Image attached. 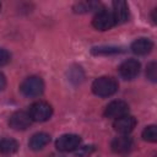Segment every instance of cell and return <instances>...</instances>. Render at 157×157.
Returning a JSON list of instances; mask_svg holds the SVG:
<instances>
[{
  "instance_id": "cell-2",
  "label": "cell",
  "mask_w": 157,
  "mask_h": 157,
  "mask_svg": "<svg viewBox=\"0 0 157 157\" xmlns=\"http://www.w3.org/2000/svg\"><path fill=\"white\" fill-rule=\"evenodd\" d=\"M20 90H21L22 94L28 98L38 97L44 91V82L38 76H29L21 83Z\"/></svg>"
},
{
  "instance_id": "cell-21",
  "label": "cell",
  "mask_w": 157,
  "mask_h": 157,
  "mask_svg": "<svg viewBox=\"0 0 157 157\" xmlns=\"http://www.w3.org/2000/svg\"><path fill=\"white\" fill-rule=\"evenodd\" d=\"M5 85H6V78H5L4 74L0 72V91H2L5 88Z\"/></svg>"
},
{
  "instance_id": "cell-18",
  "label": "cell",
  "mask_w": 157,
  "mask_h": 157,
  "mask_svg": "<svg viewBox=\"0 0 157 157\" xmlns=\"http://www.w3.org/2000/svg\"><path fill=\"white\" fill-rule=\"evenodd\" d=\"M119 48L114 47H99V48H93L92 53L93 54H110V53H118Z\"/></svg>"
},
{
  "instance_id": "cell-9",
  "label": "cell",
  "mask_w": 157,
  "mask_h": 157,
  "mask_svg": "<svg viewBox=\"0 0 157 157\" xmlns=\"http://www.w3.org/2000/svg\"><path fill=\"white\" fill-rule=\"evenodd\" d=\"M135 125H136V119L134 117L129 115V114L128 115H124L121 118L115 119V121L113 124L115 131H118V132H120L123 135L129 134L130 131H132L134 128H135Z\"/></svg>"
},
{
  "instance_id": "cell-17",
  "label": "cell",
  "mask_w": 157,
  "mask_h": 157,
  "mask_svg": "<svg viewBox=\"0 0 157 157\" xmlns=\"http://www.w3.org/2000/svg\"><path fill=\"white\" fill-rule=\"evenodd\" d=\"M146 75H147V77H148L151 81L156 82V80H157V64H156L155 61H152V63H150V64L147 65Z\"/></svg>"
},
{
  "instance_id": "cell-20",
  "label": "cell",
  "mask_w": 157,
  "mask_h": 157,
  "mask_svg": "<svg viewBox=\"0 0 157 157\" xmlns=\"http://www.w3.org/2000/svg\"><path fill=\"white\" fill-rule=\"evenodd\" d=\"M10 61V53L6 49L0 48V66L6 65Z\"/></svg>"
},
{
  "instance_id": "cell-11",
  "label": "cell",
  "mask_w": 157,
  "mask_h": 157,
  "mask_svg": "<svg viewBox=\"0 0 157 157\" xmlns=\"http://www.w3.org/2000/svg\"><path fill=\"white\" fill-rule=\"evenodd\" d=\"M112 12L117 23H123L129 20V7L125 1H121V0L114 1Z\"/></svg>"
},
{
  "instance_id": "cell-12",
  "label": "cell",
  "mask_w": 157,
  "mask_h": 157,
  "mask_svg": "<svg viewBox=\"0 0 157 157\" xmlns=\"http://www.w3.org/2000/svg\"><path fill=\"white\" fill-rule=\"evenodd\" d=\"M153 48V43L148 38H139L132 42L131 44V50L132 53L137 55H146L148 54Z\"/></svg>"
},
{
  "instance_id": "cell-6",
  "label": "cell",
  "mask_w": 157,
  "mask_h": 157,
  "mask_svg": "<svg viewBox=\"0 0 157 157\" xmlns=\"http://www.w3.org/2000/svg\"><path fill=\"white\" fill-rule=\"evenodd\" d=\"M128 113H129V105L124 101H113L104 109V115L114 120L124 115H128Z\"/></svg>"
},
{
  "instance_id": "cell-8",
  "label": "cell",
  "mask_w": 157,
  "mask_h": 157,
  "mask_svg": "<svg viewBox=\"0 0 157 157\" xmlns=\"http://www.w3.org/2000/svg\"><path fill=\"white\" fill-rule=\"evenodd\" d=\"M140 72V63L135 59L125 60L119 66V74L125 80H132L135 78Z\"/></svg>"
},
{
  "instance_id": "cell-15",
  "label": "cell",
  "mask_w": 157,
  "mask_h": 157,
  "mask_svg": "<svg viewBox=\"0 0 157 157\" xmlns=\"http://www.w3.org/2000/svg\"><path fill=\"white\" fill-rule=\"evenodd\" d=\"M101 6L99 2H94V1H86V2H78L75 5V11L76 12H90L93 10H98V7Z\"/></svg>"
},
{
  "instance_id": "cell-14",
  "label": "cell",
  "mask_w": 157,
  "mask_h": 157,
  "mask_svg": "<svg viewBox=\"0 0 157 157\" xmlns=\"http://www.w3.org/2000/svg\"><path fill=\"white\" fill-rule=\"evenodd\" d=\"M18 150V142L10 137L0 139V152L1 153H13Z\"/></svg>"
},
{
  "instance_id": "cell-7",
  "label": "cell",
  "mask_w": 157,
  "mask_h": 157,
  "mask_svg": "<svg viewBox=\"0 0 157 157\" xmlns=\"http://www.w3.org/2000/svg\"><path fill=\"white\" fill-rule=\"evenodd\" d=\"M31 123H32V119L29 114L23 110L15 112L9 119V125L13 130H26L27 128H29Z\"/></svg>"
},
{
  "instance_id": "cell-1",
  "label": "cell",
  "mask_w": 157,
  "mask_h": 157,
  "mask_svg": "<svg viewBox=\"0 0 157 157\" xmlns=\"http://www.w3.org/2000/svg\"><path fill=\"white\" fill-rule=\"evenodd\" d=\"M92 91L96 96L99 97H109L118 91V82L114 77L102 76L93 81Z\"/></svg>"
},
{
  "instance_id": "cell-16",
  "label": "cell",
  "mask_w": 157,
  "mask_h": 157,
  "mask_svg": "<svg viewBox=\"0 0 157 157\" xmlns=\"http://www.w3.org/2000/svg\"><path fill=\"white\" fill-rule=\"evenodd\" d=\"M142 137L144 140L148 142H156L157 141V129L155 125H148L142 131Z\"/></svg>"
},
{
  "instance_id": "cell-13",
  "label": "cell",
  "mask_w": 157,
  "mask_h": 157,
  "mask_svg": "<svg viewBox=\"0 0 157 157\" xmlns=\"http://www.w3.org/2000/svg\"><path fill=\"white\" fill-rule=\"evenodd\" d=\"M49 141H50V136L47 132H37L31 137L28 145L33 151H39L44 146H47Z\"/></svg>"
},
{
  "instance_id": "cell-4",
  "label": "cell",
  "mask_w": 157,
  "mask_h": 157,
  "mask_svg": "<svg viewBox=\"0 0 157 157\" xmlns=\"http://www.w3.org/2000/svg\"><path fill=\"white\" fill-rule=\"evenodd\" d=\"M32 120L36 121H45L53 114V108L47 102H36L29 107L28 112Z\"/></svg>"
},
{
  "instance_id": "cell-22",
  "label": "cell",
  "mask_w": 157,
  "mask_h": 157,
  "mask_svg": "<svg viewBox=\"0 0 157 157\" xmlns=\"http://www.w3.org/2000/svg\"><path fill=\"white\" fill-rule=\"evenodd\" d=\"M0 9H1V5H0Z\"/></svg>"
},
{
  "instance_id": "cell-10",
  "label": "cell",
  "mask_w": 157,
  "mask_h": 157,
  "mask_svg": "<svg viewBox=\"0 0 157 157\" xmlns=\"http://www.w3.org/2000/svg\"><path fill=\"white\" fill-rule=\"evenodd\" d=\"M110 146H112V150L117 153H126L134 147V141L131 137L126 135H121V136L115 137L112 141Z\"/></svg>"
},
{
  "instance_id": "cell-19",
  "label": "cell",
  "mask_w": 157,
  "mask_h": 157,
  "mask_svg": "<svg viewBox=\"0 0 157 157\" xmlns=\"http://www.w3.org/2000/svg\"><path fill=\"white\" fill-rule=\"evenodd\" d=\"M93 151H94V146H92V145L91 146H83L76 151V155L80 157H88Z\"/></svg>"
},
{
  "instance_id": "cell-5",
  "label": "cell",
  "mask_w": 157,
  "mask_h": 157,
  "mask_svg": "<svg viewBox=\"0 0 157 157\" xmlns=\"http://www.w3.org/2000/svg\"><path fill=\"white\" fill-rule=\"evenodd\" d=\"M81 144V137L78 135L75 134H65L61 135L58 140H56V148L61 152H70L76 150L77 147H80Z\"/></svg>"
},
{
  "instance_id": "cell-3",
  "label": "cell",
  "mask_w": 157,
  "mask_h": 157,
  "mask_svg": "<svg viewBox=\"0 0 157 157\" xmlns=\"http://www.w3.org/2000/svg\"><path fill=\"white\" fill-rule=\"evenodd\" d=\"M92 25L96 29L107 31V29H110L113 26H115L117 22H115V18L113 16V12L110 10L103 9L96 13V16L93 17Z\"/></svg>"
}]
</instances>
